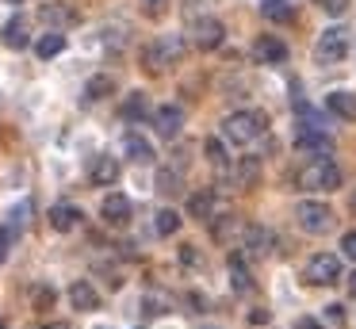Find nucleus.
Segmentation results:
<instances>
[{
    "mask_svg": "<svg viewBox=\"0 0 356 329\" xmlns=\"http://www.w3.org/2000/svg\"><path fill=\"white\" fill-rule=\"evenodd\" d=\"M264 130H268V115L264 111H234L222 119V134H226V142H234V145L257 142Z\"/></svg>",
    "mask_w": 356,
    "mask_h": 329,
    "instance_id": "1",
    "label": "nucleus"
},
{
    "mask_svg": "<svg viewBox=\"0 0 356 329\" xmlns=\"http://www.w3.org/2000/svg\"><path fill=\"white\" fill-rule=\"evenodd\" d=\"M180 257H184V264H200V252H195V245H184V249H180Z\"/></svg>",
    "mask_w": 356,
    "mask_h": 329,
    "instance_id": "37",
    "label": "nucleus"
},
{
    "mask_svg": "<svg viewBox=\"0 0 356 329\" xmlns=\"http://www.w3.org/2000/svg\"><path fill=\"white\" fill-rule=\"evenodd\" d=\"M325 107H330L337 119H356V96H353V92H345V88L330 92V96H325Z\"/></svg>",
    "mask_w": 356,
    "mask_h": 329,
    "instance_id": "19",
    "label": "nucleus"
},
{
    "mask_svg": "<svg viewBox=\"0 0 356 329\" xmlns=\"http://www.w3.org/2000/svg\"><path fill=\"white\" fill-rule=\"evenodd\" d=\"M16 230L8 226V222H4V226H0V264H4V260H8V252H12V241H16Z\"/></svg>",
    "mask_w": 356,
    "mask_h": 329,
    "instance_id": "32",
    "label": "nucleus"
},
{
    "mask_svg": "<svg viewBox=\"0 0 356 329\" xmlns=\"http://www.w3.org/2000/svg\"><path fill=\"white\" fill-rule=\"evenodd\" d=\"M253 58L264 61V65H284V61H287V46L280 42V38H272V35H261L253 42Z\"/></svg>",
    "mask_w": 356,
    "mask_h": 329,
    "instance_id": "13",
    "label": "nucleus"
},
{
    "mask_svg": "<svg viewBox=\"0 0 356 329\" xmlns=\"http://www.w3.org/2000/svg\"><path fill=\"white\" fill-rule=\"evenodd\" d=\"M104 42H108V46H119V42H123V27H115V31H104Z\"/></svg>",
    "mask_w": 356,
    "mask_h": 329,
    "instance_id": "39",
    "label": "nucleus"
},
{
    "mask_svg": "<svg viewBox=\"0 0 356 329\" xmlns=\"http://www.w3.org/2000/svg\"><path fill=\"white\" fill-rule=\"evenodd\" d=\"M62 50H65V35H62V31H47V35L35 42V54H39V58H58Z\"/></svg>",
    "mask_w": 356,
    "mask_h": 329,
    "instance_id": "21",
    "label": "nucleus"
},
{
    "mask_svg": "<svg viewBox=\"0 0 356 329\" xmlns=\"http://www.w3.org/2000/svg\"><path fill=\"white\" fill-rule=\"evenodd\" d=\"M295 329H322V326H318V321H310V318H299V326H295Z\"/></svg>",
    "mask_w": 356,
    "mask_h": 329,
    "instance_id": "41",
    "label": "nucleus"
},
{
    "mask_svg": "<svg viewBox=\"0 0 356 329\" xmlns=\"http://www.w3.org/2000/svg\"><path fill=\"white\" fill-rule=\"evenodd\" d=\"M249 321H253V326H264V321H268V310H253V314H249Z\"/></svg>",
    "mask_w": 356,
    "mask_h": 329,
    "instance_id": "40",
    "label": "nucleus"
},
{
    "mask_svg": "<svg viewBox=\"0 0 356 329\" xmlns=\"http://www.w3.org/2000/svg\"><path fill=\"white\" fill-rule=\"evenodd\" d=\"M325 310H330V321H333V326H345V306L333 303V306H325Z\"/></svg>",
    "mask_w": 356,
    "mask_h": 329,
    "instance_id": "36",
    "label": "nucleus"
},
{
    "mask_svg": "<svg viewBox=\"0 0 356 329\" xmlns=\"http://www.w3.org/2000/svg\"><path fill=\"white\" fill-rule=\"evenodd\" d=\"M123 150H127V157H131L134 165H154V157H157V153H154V145H149L142 134H134V130L123 138Z\"/></svg>",
    "mask_w": 356,
    "mask_h": 329,
    "instance_id": "15",
    "label": "nucleus"
},
{
    "mask_svg": "<svg viewBox=\"0 0 356 329\" xmlns=\"http://www.w3.org/2000/svg\"><path fill=\"white\" fill-rule=\"evenodd\" d=\"M295 222H299L307 234L318 237V234H330V230H333V211L325 203H310V199H307V203L295 207Z\"/></svg>",
    "mask_w": 356,
    "mask_h": 329,
    "instance_id": "6",
    "label": "nucleus"
},
{
    "mask_svg": "<svg viewBox=\"0 0 356 329\" xmlns=\"http://www.w3.org/2000/svg\"><path fill=\"white\" fill-rule=\"evenodd\" d=\"M39 19H42V23H50V27H73V23H77L81 15L73 12L70 4H42Z\"/></svg>",
    "mask_w": 356,
    "mask_h": 329,
    "instance_id": "18",
    "label": "nucleus"
},
{
    "mask_svg": "<svg viewBox=\"0 0 356 329\" xmlns=\"http://www.w3.org/2000/svg\"><path fill=\"white\" fill-rule=\"evenodd\" d=\"M226 38V27L215 19V15H203V19L192 23V42L200 46V50H218Z\"/></svg>",
    "mask_w": 356,
    "mask_h": 329,
    "instance_id": "8",
    "label": "nucleus"
},
{
    "mask_svg": "<svg viewBox=\"0 0 356 329\" xmlns=\"http://www.w3.org/2000/svg\"><path fill=\"white\" fill-rule=\"evenodd\" d=\"M180 58H184V42H180L177 35H165V38H157V42H149L146 50H142V65H146L149 73H165V69Z\"/></svg>",
    "mask_w": 356,
    "mask_h": 329,
    "instance_id": "3",
    "label": "nucleus"
},
{
    "mask_svg": "<svg viewBox=\"0 0 356 329\" xmlns=\"http://www.w3.org/2000/svg\"><path fill=\"white\" fill-rule=\"evenodd\" d=\"M211 234H215V241H218V245H226L234 234H238V214H218L215 226H211Z\"/></svg>",
    "mask_w": 356,
    "mask_h": 329,
    "instance_id": "27",
    "label": "nucleus"
},
{
    "mask_svg": "<svg viewBox=\"0 0 356 329\" xmlns=\"http://www.w3.org/2000/svg\"><path fill=\"white\" fill-rule=\"evenodd\" d=\"M111 92H115V81H111L108 73L92 77V81L85 84V104H100V99H108Z\"/></svg>",
    "mask_w": 356,
    "mask_h": 329,
    "instance_id": "20",
    "label": "nucleus"
},
{
    "mask_svg": "<svg viewBox=\"0 0 356 329\" xmlns=\"http://www.w3.org/2000/svg\"><path fill=\"white\" fill-rule=\"evenodd\" d=\"M257 176H261V161H257V157H241V165H238V184H241V188H253Z\"/></svg>",
    "mask_w": 356,
    "mask_h": 329,
    "instance_id": "29",
    "label": "nucleus"
},
{
    "mask_svg": "<svg viewBox=\"0 0 356 329\" xmlns=\"http://www.w3.org/2000/svg\"><path fill=\"white\" fill-rule=\"evenodd\" d=\"M341 249H345V257L356 260V230H348V234L341 237Z\"/></svg>",
    "mask_w": 356,
    "mask_h": 329,
    "instance_id": "35",
    "label": "nucleus"
},
{
    "mask_svg": "<svg viewBox=\"0 0 356 329\" xmlns=\"http://www.w3.org/2000/svg\"><path fill=\"white\" fill-rule=\"evenodd\" d=\"M81 218H85V214H81L73 203H58V207H50V230H58V234H70V230H77V226H81Z\"/></svg>",
    "mask_w": 356,
    "mask_h": 329,
    "instance_id": "14",
    "label": "nucleus"
},
{
    "mask_svg": "<svg viewBox=\"0 0 356 329\" xmlns=\"http://www.w3.org/2000/svg\"><path fill=\"white\" fill-rule=\"evenodd\" d=\"M146 111H149V99H146V92H131V96L123 99V119L138 122Z\"/></svg>",
    "mask_w": 356,
    "mask_h": 329,
    "instance_id": "26",
    "label": "nucleus"
},
{
    "mask_svg": "<svg viewBox=\"0 0 356 329\" xmlns=\"http://www.w3.org/2000/svg\"><path fill=\"white\" fill-rule=\"evenodd\" d=\"M180 222H184V218H180V214L172 211V207H161V211L154 214V230H157V234H161V237L177 234V230H180Z\"/></svg>",
    "mask_w": 356,
    "mask_h": 329,
    "instance_id": "23",
    "label": "nucleus"
},
{
    "mask_svg": "<svg viewBox=\"0 0 356 329\" xmlns=\"http://www.w3.org/2000/svg\"><path fill=\"white\" fill-rule=\"evenodd\" d=\"M203 153H207V161L215 168H226L230 165V157H226V145L218 142V138H207V142H203Z\"/></svg>",
    "mask_w": 356,
    "mask_h": 329,
    "instance_id": "30",
    "label": "nucleus"
},
{
    "mask_svg": "<svg viewBox=\"0 0 356 329\" xmlns=\"http://www.w3.org/2000/svg\"><path fill=\"white\" fill-rule=\"evenodd\" d=\"M314 58L322 61V65H337V61L348 58V31L345 27H330L318 35L314 42Z\"/></svg>",
    "mask_w": 356,
    "mask_h": 329,
    "instance_id": "4",
    "label": "nucleus"
},
{
    "mask_svg": "<svg viewBox=\"0 0 356 329\" xmlns=\"http://www.w3.org/2000/svg\"><path fill=\"white\" fill-rule=\"evenodd\" d=\"M295 184L302 191H333V188H341V168L330 157H314L295 172Z\"/></svg>",
    "mask_w": 356,
    "mask_h": 329,
    "instance_id": "2",
    "label": "nucleus"
},
{
    "mask_svg": "<svg viewBox=\"0 0 356 329\" xmlns=\"http://www.w3.org/2000/svg\"><path fill=\"white\" fill-rule=\"evenodd\" d=\"M230 287L234 291H253V275H249V268L241 264V257H230Z\"/></svg>",
    "mask_w": 356,
    "mask_h": 329,
    "instance_id": "24",
    "label": "nucleus"
},
{
    "mask_svg": "<svg viewBox=\"0 0 356 329\" xmlns=\"http://www.w3.org/2000/svg\"><path fill=\"white\" fill-rule=\"evenodd\" d=\"M154 130L165 138V142L180 138V130H184V107H177V104L157 107V111H154Z\"/></svg>",
    "mask_w": 356,
    "mask_h": 329,
    "instance_id": "9",
    "label": "nucleus"
},
{
    "mask_svg": "<svg viewBox=\"0 0 356 329\" xmlns=\"http://www.w3.org/2000/svg\"><path fill=\"white\" fill-rule=\"evenodd\" d=\"M88 180L100 184V188H111V184L119 180V161L108 157V153H96L92 165H88Z\"/></svg>",
    "mask_w": 356,
    "mask_h": 329,
    "instance_id": "12",
    "label": "nucleus"
},
{
    "mask_svg": "<svg viewBox=\"0 0 356 329\" xmlns=\"http://www.w3.org/2000/svg\"><path fill=\"white\" fill-rule=\"evenodd\" d=\"M50 303H54V291H50V287L35 291V306H50Z\"/></svg>",
    "mask_w": 356,
    "mask_h": 329,
    "instance_id": "38",
    "label": "nucleus"
},
{
    "mask_svg": "<svg viewBox=\"0 0 356 329\" xmlns=\"http://www.w3.org/2000/svg\"><path fill=\"white\" fill-rule=\"evenodd\" d=\"M8 4H19V0H8Z\"/></svg>",
    "mask_w": 356,
    "mask_h": 329,
    "instance_id": "45",
    "label": "nucleus"
},
{
    "mask_svg": "<svg viewBox=\"0 0 356 329\" xmlns=\"http://www.w3.org/2000/svg\"><path fill=\"white\" fill-rule=\"evenodd\" d=\"M0 329H8V326H4V321H0Z\"/></svg>",
    "mask_w": 356,
    "mask_h": 329,
    "instance_id": "46",
    "label": "nucleus"
},
{
    "mask_svg": "<svg viewBox=\"0 0 356 329\" xmlns=\"http://www.w3.org/2000/svg\"><path fill=\"white\" fill-rule=\"evenodd\" d=\"M264 15L272 23H291L295 19V4L291 0H264Z\"/></svg>",
    "mask_w": 356,
    "mask_h": 329,
    "instance_id": "25",
    "label": "nucleus"
},
{
    "mask_svg": "<svg viewBox=\"0 0 356 329\" xmlns=\"http://www.w3.org/2000/svg\"><path fill=\"white\" fill-rule=\"evenodd\" d=\"M70 303H73V310H96L100 295H96V287L88 280H77V283H70Z\"/></svg>",
    "mask_w": 356,
    "mask_h": 329,
    "instance_id": "16",
    "label": "nucleus"
},
{
    "mask_svg": "<svg viewBox=\"0 0 356 329\" xmlns=\"http://www.w3.org/2000/svg\"><path fill=\"white\" fill-rule=\"evenodd\" d=\"M27 214H31V203H19V207H12V211H8V226L16 230V234H24Z\"/></svg>",
    "mask_w": 356,
    "mask_h": 329,
    "instance_id": "31",
    "label": "nucleus"
},
{
    "mask_svg": "<svg viewBox=\"0 0 356 329\" xmlns=\"http://www.w3.org/2000/svg\"><path fill=\"white\" fill-rule=\"evenodd\" d=\"M348 295H356V272L348 275Z\"/></svg>",
    "mask_w": 356,
    "mask_h": 329,
    "instance_id": "43",
    "label": "nucleus"
},
{
    "mask_svg": "<svg viewBox=\"0 0 356 329\" xmlns=\"http://www.w3.org/2000/svg\"><path fill=\"white\" fill-rule=\"evenodd\" d=\"M131 199L123 195V191H111V195H104V203H100V218L108 222V226H127L131 222Z\"/></svg>",
    "mask_w": 356,
    "mask_h": 329,
    "instance_id": "10",
    "label": "nucleus"
},
{
    "mask_svg": "<svg viewBox=\"0 0 356 329\" xmlns=\"http://www.w3.org/2000/svg\"><path fill=\"white\" fill-rule=\"evenodd\" d=\"M348 207H353V211H356V191H353V199H348Z\"/></svg>",
    "mask_w": 356,
    "mask_h": 329,
    "instance_id": "44",
    "label": "nucleus"
},
{
    "mask_svg": "<svg viewBox=\"0 0 356 329\" xmlns=\"http://www.w3.org/2000/svg\"><path fill=\"white\" fill-rule=\"evenodd\" d=\"M295 150L302 153H330L333 150V138L325 134V127H318V119L307 111V122L295 127Z\"/></svg>",
    "mask_w": 356,
    "mask_h": 329,
    "instance_id": "5",
    "label": "nucleus"
},
{
    "mask_svg": "<svg viewBox=\"0 0 356 329\" xmlns=\"http://www.w3.org/2000/svg\"><path fill=\"white\" fill-rule=\"evenodd\" d=\"M42 329H70V321H47Z\"/></svg>",
    "mask_w": 356,
    "mask_h": 329,
    "instance_id": "42",
    "label": "nucleus"
},
{
    "mask_svg": "<svg viewBox=\"0 0 356 329\" xmlns=\"http://www.w3.org/2000/svg\"><path fill=\"white\" fill-rule=\"evenodd\" d=\"M307 283H314V287H330V283L341 280V260L333 257V252H314V257L307 260Z\"/></svg>",
    "mask_w": 356,
    "mask_h": 329,
    "instance_id": "7",
    "label": "nucleus"
},
{
    "mask_svg": "<svg viewBox=\"0 0 356 329\" xmlns=\"http://www.w3.org/2000/svg\"><path fill=\"white\" fill-rule=\"evenodd\" d=\"M157 191H161V195H177L180 191V184H184V176L180 172H172V168H157Z\"/></svg>",
    "mask_w": 356,
    "mask_h": 329,
    "instance_id": "28",
    "label": "nucleus"
},
{
    "mask_svg": "<svg viewBox=\"0 0 356 329\" xmlns=\"http://www.w3.org/2000/svg\"><path fill=\"white\" fill-rule=\"evenodd\" d=\"M211 211H215V191H195L192 199H188V214L192 218H211Z\"/></svg>",
    "mask_w": 356,
    "mask_h": 329,
    "instance_id": "22",
    "label": "nucleus"
},
{
    "mask_svg": "<svg viewBox=\"0 0 356 329\" xmlns=\"http://www.w3.org/2000/svg\"><path fill=\"white\" fill-rule=\"evenodd\" d=\"M142 12L149 15V19H157V15H165V8H169V0H138Z\"/></svg>",
    "mask_w": 356,
    "mask_h": 329,
    "instance_id": "33",
    "label": "nucleus"
},
{
    "mask_svg": "<svg viewBox=\"0 0 356 329\" xmlns=\"http://www.w3.org/2000/svg\"><path fill=\"white\" fill-rule=\"evenodd\" d=\"M318 8H322L325 15H345V8H348V0H314Z\"/></svg>",
    "mask_w": 356,
    "mask_h": 329,
    "instance_id": "34",
    "label": "nucleus"
},
{
    "mask_svg": "<svg viewBox=\"0 0 356 329\" xmlns=\"http://www.w3.org/2000/svg\"><path fill=\"white\" fill-rule=\"evenodd\" d=\"M272 245H276V237H272L264 226H249V230H245V249L253 252L257 260H261V257H272Z\"/></svg>",
    "mask_w": 356,
    "mask_h": 329,
    "instance_id": "17",
    "label": "nucleus"
},
{
    "mask_svg": "<svg viewBox=\"0 0 356 329\" xmlns=\"http://www.w3.org/2000/svg\"><path fill=\"white\" fill-rule=\"evenodd\" d=\"M0 42L8 46V50H27L31 46V23L24 15H12L4 27H0Z\"/></svg>",
    "mask_w": 356,
    "mask_h": 329,
    "instance_id": "11",
    "label": "nucleus"
}]
</instances>
